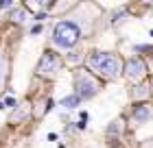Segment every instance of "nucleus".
<instances>
[{"label": "nucleus", "instance_id": "nucleus-1", "mask_svg": "<svg viewBox=\"0 0 153 148\" xmlns=\"http://www.w3.org/2000/svg\"><path fill=\"white\" fill-rule=\"evenodd\" d=\"M83 37V24L74 22V20H59L53 26L51 41L55 48L59 50H70L72 46H76V41Z\"/></svg>", "mask_w": 153, "mask_h": 148}, {"label": "nucleus", "instance_id": "nucleus-2", "mask_svg": "<svg viewBox=\"0 0 153 148\" xmlns=\"http://www.w3.org/2000/svg\"><path fill=\"white\" fill-rule=\"evenodd\" d=\"M101 85L94 81V76H90L88 72H83V70H76L74 72V94L81 98V100H88V98H92L94 94H99Z\"/></svg>", "mask_w": 153, "mask_h": 148}, {"label": "nucleus", "instance_id": "nucleus-3", "mask_svg": "<svg viewBox=\"0 0 153 148\" xmlns=\"http://www.w3.org/2000/svg\"><path fill=\"white\" fill-rule=\"evenodd\" d=\"M61 72V57L57 52H44L37 63V74L46 79H55Z\"/></svg>", "mask_w": 153, "mask_h": 148}, {"label": "nucleus", "instance_id": "nucleus-4", "mask_svg": "<svg viewBox=\"0 0 153 148\" xmlns=\"http://www.w3.org/2000/svg\"><path fill=\"white\" fill-rule=\"evenodd\" d=\"M123 72V63H120V57L118 54H109L105 52V57H103L99 70H96V74H101L103 79H109V81H116L118 76Z\"/></svg>", "mask_w": 153, "mask_h": 148}, {"label": "nucleus", "instance_id": "nucleus-5", "mask_svg": "<svg viewBox=\"0 0 153 148\" xmlns=\"http://www.w3.org/2000/svg\"><path fill=\"white\" fill-rule=\"evenodd\" d=\"M144 74H147V66L140 61V59H129L125 63V76L131 81V83H140L144 79Z\"/></svg>", "mask_w": 153, "mask_h": 148}, {"label": "nucleus", "instance_id": "nucleus-6", "mask_svg": "<svg viewBox=\"0 0 153 148\" xmlns=\"http://www.w3.org/2000/svg\"><path fill=\"white\" fill-rule=\"evenodd\" d=\"M151 118H153V107H151V105L142 102V105H138V107L134 109V120H136L138 124H144Z\"/></svg>", "mask_w": 153, "mask_h": 148}, {"label": "nucleus", "instance_id": "nucleus-7", "mask_svg": "<svg viewBox=\"0 0 153 148\" xmlns=\"http://www.w3.org/2000/svg\"><path fill=\"white\" fill-rule=\"evenodd\" d=\"M11 20H13V22H18V24H24V22H29V20H31V11L24 9V7H18V9L11 11Z\"/></svg>", "mask_w": 153, "mask_h": 148}, {"label": "nucleus", "instance_id": "nucleus-8", "mask_svg": "<svg viewBox=\"0 0 153 148\" xmlns=\"http://www.w3.org/2000/svg\"><path fill=\"white\" fill-rule=\"evenodd\" d=\"M103 57H105V52H92V54H88L85 66H88V70H90V72H96V70H99L101 61H103Z\"/></svg>", "mask_w": 153, "mask_h": 148}, {"label": "nucleus", "instance_id": "nucleus-9", "mask_svg": "<svg viewBox=\"0 0 153 148\" xmlns=\"http://www.w3.org/2000/svg\"><path fill=\"white\" fill-rule=\"evenodd\" d=\"M79 100H81V98L76 96V94H72V96H66V98H61V100H59V107H64V109H76Z\"/></svg>", "mask_w": 153, "mask_h": 148}, {"label": "nucleus", "instance_id": "nucleus-10", "mask_svg": "<svg viewBox=\"0 0 153 148\" xmlns=\"http://www.w3.org/2000/svg\"><path fill=\"white\" fill-rule=\"evenodd\" d=\"M29 105H20V109H18V113L13 116V120H22V118H29Z\"/></svg>", "mask_w": 153, "mask_h": 148}, {"label": "nucleus", "instance_id": "nucleus-11", "mask_svg": "<svg viewBox=\"0 0 153 148\" xmlns=\"http://www.w3.org/2000/svg\"><path fill=\"white\" fill-rule=\"evenodd\" d=\"M144 96H149V85H138L134 91V98H144Z\"/></svg>", "mask_w": 153, "mask_h": 148}, {"label": "nucleus", "instance_id": "nucleus-12", "mask_svg": "<svg viewBox=\"0 0 153 148\" xmlns=\"http://www.w3.org/2000/svg\"><path fill=\"white\" fill-rule=\"evenodd\" d=\"M13 4V0H0V9H9Z\"/></svg>", "mask_w": 153, "mask_h": 148}, {"label": "nucleus", "instance_id": "nucleus-13", "mask_svg": "<svg viewBox=\"0 0 153 148\" xmlns=\"http://www.w3.org/2000/svg\"><path fill=\"white\" fill-rule=\"evenodd\" d=\"M33 2H35V4H39V7H48V4L53 2V0H33Z\"/></svg>", "mask_w": 153, "mask_h": 148}, {"label": "nucleus", "instance_id": "nucleus-14", "mask_svg": "<svg viewBox=\"0 0 153 148\" xmlns=\"http://www.w3.org/2000/svg\"><path fill=\"white\" fill-rule=\"evenodd\" d=\"M0 74H2V61H0Z\"/></svg>", "mask_w": 153, "mask_h": 148}, {"label": "nucleus", "instance_id": "nucleus-15", "mask_svg": "<svg viewBox=\"0 0 153 148\" xmlns=\"http://www.w3.org/2000/svg\"><path fill=\"white\" fill-rule=\"evenodd\" d=\"M142 2H153V0H142Z\"/></svg>", "mask_w": 153, "mask_h": 148}]
</instances>
